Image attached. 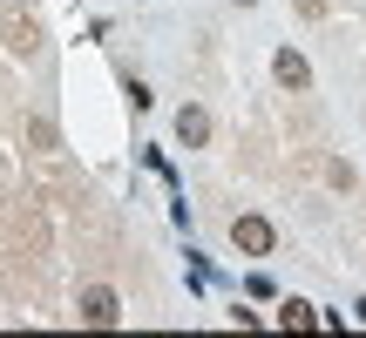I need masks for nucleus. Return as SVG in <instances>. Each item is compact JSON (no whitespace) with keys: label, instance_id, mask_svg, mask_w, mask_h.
I'll return each mask as SVG.
<instances>
[{"label":"nucleus","instance_id":"f257e3e1","mask_svg":"<svg viewBox=\"0 0 366 338\" xmlns=\"http://www.w3.org/2000/svg\"><path fill=\"white\" fill-rule=\"evenodd\" d=\"M75 312H81V325H116V318H122V298L109 285H95V291H81Z\"/></svg>","mask_w":366,"mask_h":338},{"label":"nucleus","instance_id":"f03ea898","mask_svg":"<svg viewBox=\"0 0 366 338\" xmlns=\"http://www.w3.org/2000/svg\"><path fill=\"white\" fill-rule=\"evenodd\" d=\"M231 244L244 250V257H264L278 237H272V223H264V217H237V223H231Z\"/></svg>","mask_w":366,"mask_h":338},{"label":"nucleus","instance_id":"7ed1b4c3","mask_svg":"<svg viewBox=\"0 0 366 338\" xmlns=\"http://www.w3.org/2000/svg\"><path fill=\"white\" fill-rule=\"evenodd\" d=\"M177 143H183V149H204V143H210V116H204L197 102L177 108Z\"/></svg>","mask_w":366,"mask_h":338},{"label":"nucleus","instance_id":"20e7f679","mask_svg":"<svg viewBox=\"0 0 366 338\" xmlns=\"http://www.w3.org/2000/svg\"><path fill=\"white\" fill-rule=\"evenodd\" d=\"M272 75L285 81V88H312V68H305V61H299V54H292V48H278V61H272Z\"/></svg>","mask_w":366,"mask_h":338},{"label":"nucleus","instance_id":"39448f33","mask_svg":"<svg viewBox=\"0 0 366 338\" xmlns=\"http://www.w3.org/2000/svg\"><path fill=\"white\" fill-rule=\"evenodd\" d=\"M278 325H285V332H312L319 312H312V304H299V298H285V304H278Z\"/></svg>","mask_w":366,"mask_h":338},{"label":"nucleus","instance_id":"423d86ee","mask_svg":"<svg viewBox=\"0 0 366 338\" xmlns=\"http://www.w3.org/2000/svg\"><path fill=\"white\" fill-rule=\"evenodd\" d=\"M360 325H366V298H360Z\"/></svg>","mask_w":366,"mask_h":338},{"label":"nucleus","instance_id":"0eeeda50","mask_svg":"<svg viewBox=\"0 0 366 338\" xmlns=\"http://www.w3.org/2000/svg\"><path fill=\"white\" fill-rule=\"evenodd\" d=\"M237 7H251V0H237Z\"/></svg>","mask_w":366,"mask_h":338}]
</instances>
